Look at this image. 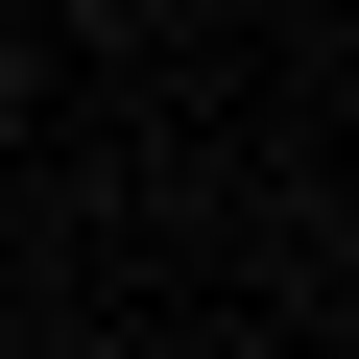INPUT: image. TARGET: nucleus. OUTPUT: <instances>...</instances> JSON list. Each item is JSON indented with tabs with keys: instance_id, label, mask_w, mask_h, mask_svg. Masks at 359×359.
<instances>
[{
	"instance_id": "obj_1",
	"label": "nucleus",
	"mask_w": 359,
	"mask_h": 359,
	"mask_svg": "<svg viewBox=\"0 0 359 359\" xmlns=\"http://www.w3.org/2000/svg\"><path fill=\"white\" fill-rule=\"evenodd\" d=\"M72 25H120V0H72Z\"/></svg>"
}]
</instances>
